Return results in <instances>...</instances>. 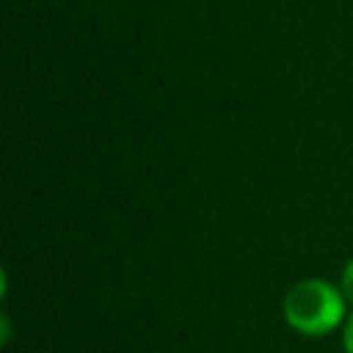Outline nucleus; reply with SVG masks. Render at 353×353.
I'll list each match as a JSON object with an SVG mask.
<instances>
[{
  "mask_svg": "<svg viewBox=\"0 0 353 353\" xmlns=\"http://www.w3.org/2000/svg\"><path fill=\"white\" fill-rule=\"evenodd\" d=\"M347 301L339 287L325 279H303L298 281L281 303L284 323L303 336H323L339 328L345 317Z\"/></svg>",
  "mask_w": 353,
  "mask_h": 353,
  "instance_id": "f257e3e1",
  "label": "nucleus"
},
{
  "mask_svg": "<svg viewBox=\"0 0 353 353\" xmlns=\"http://www.w3.org/2000/svg\"><path fill=\"white\" fill-rule=\"evenodd\" d=\"M339 290H342L345 301H347V303H353V259H347V262H345V268H342Z\"/></svg>",
  "mask_w": 353,
  "mask_h": 353,
  "instance_id": "f03ea898",
  "label": "nucleus"
},
{
  "mask_svg": "<svg viewBox=\"0 0 353 353\" xmlns=\"http://www.w3.org/2000/svg\"><path fill=\"white\" fill-rule=\"evenodd\" d=\"M342 347H345V353H353V314L345 320V328H342Z\"/></svg>",
  "mask_w": 353,
  "mask_h": 353,
  "instance_id": "7ed1b4c3",
  "label": "nucleus"
}]
</instances>
